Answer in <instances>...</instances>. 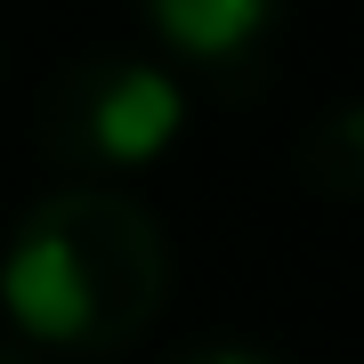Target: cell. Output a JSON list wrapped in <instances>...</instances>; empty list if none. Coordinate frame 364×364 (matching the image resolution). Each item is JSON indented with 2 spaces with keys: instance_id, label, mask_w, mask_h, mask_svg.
I'll use <instances>...</instances> for the list:
<instances>
[{
  "instance_id": "277c9868",
  "label": "cell",
  "mask_w": 364,
  "mask_h": 364,
  "mask_svg": "<svg viewBox=\"0 0 364 364\" xmlns=\"http://www.w3.org/2000/svg\"><path fill=\"white\" fill-rule=\"evenodd\" d=\"M348 146H356V114H348V105H340V114L324 122V138H316V154L299 162V170H308V178L324 186V195H340V203H348V195H356V178H364L356 162H340V154H348Z\"/></svg>"
},
{
  "instance_id": "8992f818",
  "label": "cell",
  "mask_w": 364,
  "mask_h": 364,
  "mask_svg": "<svg viewBox=\"0 0 364 364\" xmlns=\"http://www.w3.org/2000/svg\"><path fill=\"white\" fill-rule=\"evenodd\" d=\"M0 364H49V356H41V348H25V340L9 332V340H0Z\"/></svg>"
},
{
  "instance_id": "6da1fadb",
  "label": "cell",
  "mask_w": 364,
  "mask_h": 364,
  "mask_svg": "<svg viewBox=\"0 0 364 364\" xmlns=\"http://www.w3.org/2000/svg\"><path fill=\"white\" fill-rule=\"evenodd\" d=\"M170 243L122 186H57L0 243L9 332L41 356H105L162 316Z\"/></svg>"
},
{
  "instance_id": "7a4b0ae2",
  "label": "cell",
  "mask_w": 364,
  "mask_h": 364,
  "mask_svg": "<svg viewBox=\"0 0 364 364\" xmlns=\"http://www.w3.org/2000/svg\"><path fill=\"white\" fill-rule=\"evenodd\" d=\"M178 130H186V73H170L162 57H130V49L73 57L41 105V146L81 186H114L130 170H154L178 146Z\"/></svg>"
},
{
  "instance_id": "3957f363",
  "label": "cell",
  "mask_w": 364,
  "mask_h": 364,
  "mask_svg": "<svg viewBox=\"0 0 364 364\" xmlns=\"http://www.w3.org/2000/svg\"><path fill=\"white\" fill-rule=\"evenodd\" d=\"M146 33L162 41L170 73L195 81H251V65L275 49L291 0H138Z\"/></svg>"
},
{
  "instance_id": "5b68a950",
  "label": "cell",
  "mask_w": 364,
  "mask_h": 364,
  "mask_svg": "<svg viewBox=\"0 0 364 364\" xmlns=\"http://www.w3.org/2000/svg\"><path fill=\"white\" fill-rule=\"evenodd\" d=\"M170 364H284V356L251 348V340H195V348H178Z\"/></svg>"
}]
</instances>
